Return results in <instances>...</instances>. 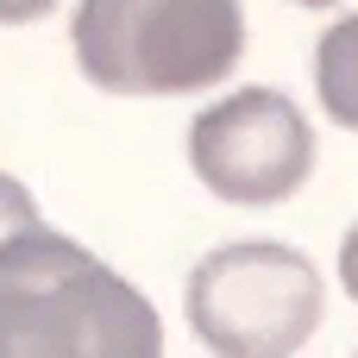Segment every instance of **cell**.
<instances>
[{
  "mask_svg": "<svg viewBox=\"0 0 358 358\" xmlns=\"http://www.w3.org/2000/svg\"><path fill=\"white\" fill-rule=\"evenodd\" d=\"M31 227H38V201H31V189L13 182V176L0 170V252H6L19 233H31Z\"/></svg>",
  "mask_w": 358,
  "mask_h": 358,
  "instance_id": "8992f818",
  "label": "cell"
},
{
  "mask_svg": "<svg viewBox=\"0 0 358 358\" xmlns=\"http://www.w3.org/2000/svg\"><path fill=\"white\" fill-rule=\"evenodd\" d=\"M157 308L44 220L0 252V358H151Z\"/></svg>",
  "mask_w": 358,
  "mask_h": 358,
  "instance_id": "6da1fadb",
  "label": "cell"
},
{
  "mask_svg": "<svg viewBox=\"0 0 358 358\" xmlns=\"http://www.w3.org/2000/svg\"><path fill=\"white\" fill-rule=\"evenodd\" d=\"M57 0H0V25H31V19H44Z\"/></svg>",
  "mask_w": 358,
  "mask_h": 358,
  "instance_id": "52a82bcc",
  "label": "cell"
},
{
  "mask_svg": "<svg viewBox=\"0 0 358 358\" xmlns=\"http://www.w3.org/2000/svg\"><path fill=\"white\" fill-rule=\"evenodd\" d=\"M315 94L334 126L358 132V13L327 25V38L315 50Z\"/></svg>",
  "mask_w": 358,
  "mask_h": 358,
  "instance_id": "5b68a950",
  "label": "cell"
},
{
  "mask_svg": "<svg viewBox=\"0 0 358 358\" xmlns=\"http://www.w3.org/2000/svg\"><path fill=\"white\" fill-rule=\"evenodd\" d=\"M189 327L220 358H289L321 327V277L302 252L245 239L220 245L189 271Z\"/></svg>",
  "mask_w": 358,
  "mask_h": 358,
  "instance_id": "3957f363",
  "label": "cell"
},
{
  "mask_svg": "<svg viewBox=\"0 0 358 358\" xmlns=\"http://www.w3.org/2000/svg\"><path fill=\"white\" fill-rule=\"evenodd\" d=\"M76 63L107 94H201L245 57L239 0H82Z\"/></svg>",
  "mask_w": 358,
  "mask_h": 358,
  "instance_id": "7a4b0ae2",
  "label": "cell"
},
{
  "mask_svg": "<svg viewBox=\"0 0 358 358\" xmlns=\"http://www.w3.org/2000/svg\"><path fill=\"white\" fill-rule=\"evenodd\" d=\"M296 6H340V0H296Z\"/></svg>",
  "mask_w": 358,
  "mask_h": 358,
  "instance_id": "9c48e42d",
  "label": "cell"
},
{
  "mask_svg": "<svg viewBox=\"0 0 358 358\" xmlns=\"http://www.w3.org/2000/svg\"><path fill=\"white\" fill-rule=\"evenodd\" d=\"M189 170L233 208H277L315 176V126L277 88H239L189 120Z\"/></svg>",
  "mask_w": 358,
  "mask_h": 358,
  "instance_id": "277c9868",
  "label": "cell"
},
{
  "mask_svg": "<svg viewBox=\"0 0 358 358\" xmlns=\"http://www.w3.org/2000/svg\"><path fill=\"white\" fill-rule=\"evenodd\" d=\"M340 283H346V296L358 302V227L340 239Z\"/></svg>",
  "mask_w": 358,
  "mask_h": 358,
  "instance_id": "ba28073f",
  "label": "cell"
}]
</instances>
